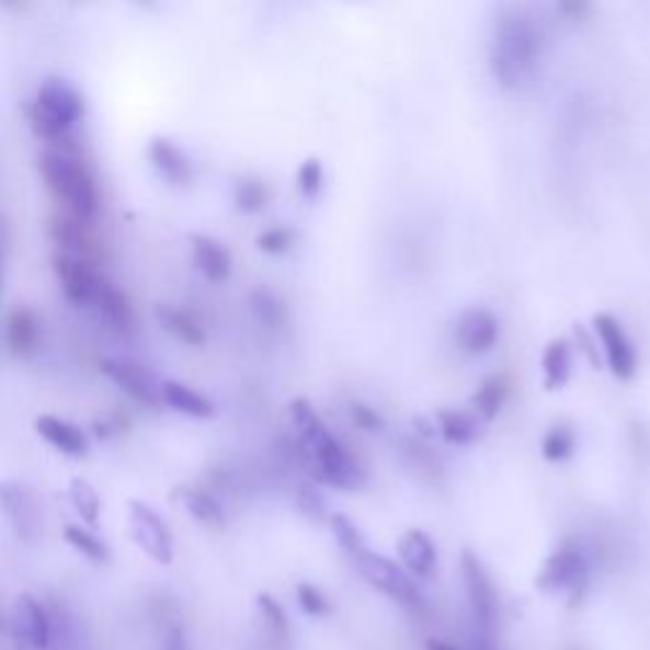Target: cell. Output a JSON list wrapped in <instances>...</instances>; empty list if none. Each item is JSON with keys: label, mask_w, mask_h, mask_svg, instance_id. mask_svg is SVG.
Wrapping results in <instances>:
<instances>
[{"label": "cell", "mask_w": 650, "mask_h": 650, "mask_svg": "<svg viewBox=\"0 0 650 650\" xmlns=\"http://www.w3.org/2000/svg\"><path fill=\"white\" fill-rule=\"evenodd\" d=\"M544 54V31L521 5H503L493 19L488 67L503 90H524L536 77Z\"/></svg>", "instance_id": "obj_1"}, {"label": "cell", "mask_w": 650, "mask_h": 650, "mask_svg": "<svg viewBox=\"0 0 650 650\" xmlns=\"http://www.w3.org/2000/svg\"><path fill=\"white\" fill-rule=\"evenodd\" d=\"M287 412L298 430L303 455L318 483L339 488V491H356L366 483V470L349 453V447L331 435L323 417L316 412L308 399H293Z\"/></svg>", "instance_id": "obj_2"}, {"label": "cell", "mask_w": 650, "mask_h": 650, "mask_svg": "<svg viewBox=\"0 0 650 650\" xmlns=\"http://www.w3.org/2000/svg\"><path fill=\"white\" fill-rule=\"evenodd\" d=\"M38 171L49 189V194L64 204L71 219L92 224L100 212V194L98 183L92 173L69 156L59 150H44L38 156Z\"/></svg>", "instance_id": "obj_3"}, {"label": "cell", "mask_w": 650, "mask_h": 650, "mask_svg": "<svg viewBox=\"0 0 650 650\" xmlns=\"http://www.w3.org/2000/svg\"><path fill=\"white\" fill-rule=\"evenodd\" d=\"M28 125L46 142H69L75 125L84 115V100L64 79H46L26 110Z\"/></svg>", "instance_id": "obj_4"}, {"label": "cell", "mask_w": 650, "mask_h": 650, "mask_svg": "<svg viewBox=\"0 0 650 650\" xmlns=\"http://www.w3.org/2000/svg\"><path fill=\"white\" fill-rule=\"evenodd\" d=\"M590 557L582 541L569 536L554 549L536 574V588L549 595H565L569 602H580L590 584Z\"/></svg>", "instance_id": "obj_5"}, {"label": "cell", "mask_w": 650, "mask_h": 650, "mask_svg": "<svg viewBox=\"0 0 650 650\" xmlns=\"http://www.w3.org/2000/svg\"><path fill=\"white\" fill-rule=\"evenodd\" d=\"M460 574L472 625H476V636L480 643H491L495 615H499V597H495L491 574H488L483 559L470 549H463L460 554Z\"/></svg>", "instance_id": "obj_6"}, {"label": "cell", "mask_w": 650, "mask_h": 650, "mask_svg": "<svg viewBox=\"0 0 650 650\" xmlns=\"http://www.w3.org/2000/svg\"><path fill=\"white\" fill-rule=\"evenodd\" d=\"M351 559L353 565H356L358 574L364 577L374 590H379L381 595H387L389 600H395L404 607L422 605L420 590H417L414 580L397 565V561H391L389 557H384L379 551H372L368 547L353 554Z\"/></svg>", "instance_id": "obj_7"}, {"label": "cell", "mask_w": 650, "mask_h": 650, "mask_svg": "<svg viewBox=\"0 0 650 650\" xmlns=\"http://www.w3.org/2000/svg\"><path fill=\"white\" fill-rule=\"evenodd\" d=\"M592 328H595V339L602 343V351H605L609 372H613L615 379L630 381L638 372V353L620 320L609 316V312H597L592 318Z\"/></svg>", "instance_id": "obj_8"}, {"label": "cell", "mask_w": 650, "mask_h": 650, "mask_svg": "<svg viewBox=\"0 0 650 650\" xmlns=\"http://www.w3.org/2000/svg\"><path fill=\"white\" fill-rule=\"evenodd\" d=\"M130 532L135 544H138L150 559H156L158 565H171L175 554L173 534L166 521L158 516V511L146 501H130Z\"/></svg>", "instance_id": "obj_9"}, {"label": "cell", "mask_w": 650, "mask_h": 650, "mask_svg": "<svg viewBox=\"0 0 650 650\" xmlns=\"http://www.w3.org/2000/svg\"><path fill=\"white\" fill-rule=\"evenodd\" d=\"M100 372L107 379L125 391L127 397L140 401V404H160V381L148 366L133 358H102Z\"/></svg>", "instance_id": "obj_10"}, {"label": "cell", "mask_w": 650, "mask_h": 650, "mask_svg": "<svg viewBox=\"0 0 650 650\" xmlns=\"http://www.w3.org/2000/svg\"><path fill=\"white\" fill-rule=\"evenodd\" d=\"M54 272L56 280H59L64 298L71 305L82 308V305H92L94 295H98L100 287V275L98 270L92 267L90 260H82V256L75 254H54Z\"/></svg>", "instance_id": "obj_11"}, {"label": "cell", "mask_w": 650, "mask_h": 650, "mask_svg": "<svg viewBox=\"0 0 650 650\" xmlns=\"http://www.w3.org/2000/svg\"><path fill=\"white\" fill-rule=\"evenodd\" d=\"M0 511L23 539H34L42 526V505L36 493L19 480H0Z\"/></svg>", "instance_id": "obj_12"}, {"label": "cell", "mask_w": 650, "mask_h": 650, "mask_svg": "<svg viewBox=\"0 0 650 650\" xmlns=\"http://www.w3.org/2000/svg\"><path fill=\"white\" fill-rule=\"evenodd\" d=\"M501 339V323L488 308L465 310L455 323V341L470 356L491 353Z\"/></svg>", "instance_id": "obj_13"}, {"label": "cell", "mask_w": 650, "mask_h": 650, "mask_svg": "<svg viewBox=\"0 0 650 650\" xmlns=\"http://www.w3.org/2000/svg\"><path fill=\"white\" fill-rule=\"evenodd\" d=\"M13 630L19 640L34 650H49L54 640V620L49 609L44 607V602H38L34 595H21L15 602V620Z\"/></svg>", "instance_id": "obj_14"}, {"label": "cell", "mask_w": 650, "mask_h": 650, "mask_svg": "<svg viewBox=\"0 0 650 650\" xmlns=\"http://www.w3.org/2000/svg\"><path fill=\"white\" fill-rule=\"evenodd\" d=\"M397 551L409 577H417V580H432V577H435L437 547L427 532H422V528H409V532L401 534Z\"/></svg>", "instance_id": "obj_15"}, {"label": "cell", "mask_w": 650, "mask_h": 650, "mask_svg": "<svg viewBox=\"0 0 650 650\" xmlns=\"http://www.w3.org/2000/svg\"><path fill=\"white\" fill-rule=\"evenodd\" d=\"M148 160L160 179L171 186H189L194 181V163L171 138H152L148 142Z\"/></svg>", "instance_id": "obj_16"}, {"label": "cell", "mask_w": 650, "mask_h": 650, "mask_svg": "<svg viewBox=\"0 0 650 650\" xmlns=\"http://www.w3.org/2000/svg\"><path fill=\"white\" fill-rule=\"evenodd\" d=\"M92 305L102 312V318L107 320V326L115 333L125 335V339H133V335L138 333V316H135L133 303L127 300V295L123 290H117L110 280H100L98 295H94Z\"/></svg>", "instance_id": "obj_17"}, {"label": "cell", "mask_w": 650, "mask_h": 650, "mask_svg": "<svg viewBox=\"0 0 650 650\" xmlns=\"http://www.w3.org/2000/svg\"><path fill=\"white\" fill-rule=\"evenodd\" d=\"M34 427L54 451H59L69 457H82L90 451V437L84 435V430L79 424L61 420L54 414H42L34 420Z\"/></svg>", "instance_id": "obj_18"}, {"label": "cell", "mask_w": 650, "mask_h": 650, "mask_svg": "<svg viewBox=\"0 0 650 650\" xmlns=\"http://www.w3.org/2000/svg\"><path fill=\"white\" fill-rule=\"evenodd\" d=\"M191 260H194L196 270L204 275V280L214 285L227 283L231 275V264H235L227 247L208 235H191Z\"/></svg>", "instance_id": "obj_19"}, {"label": "cell", "mask_w": 650, "mask_h": 650, "mask_svg": "<svg viewBox=\"0 0 650 650\" xmlns=\"http://www.w3.org/2000/svg\"><path fill=\"white\" fill-rule=\"evenodd\" d=\"M435 422L440 435L451 445H476L486 435V422L468 409H440Z\"/></svg>", "instance_id": "obj_20"}, {"label": "cell", "mask_w": 650, "mask_h": 650, "mask_svg": "<svg viewBox=\"0 0 650 650\" xmlns=\"http://www.w3.org/2000/svg\"><path fill=\"white\" fill-rule=\"evenodd\" d=\"M160 401L171 407L173 412L191 417V420H212L216 414L214 401L204 395H198L196 389H191L189 384L183 381L166 379L160 384Z\"/></svg>", "instance_id": "obj_21"}, {"label": "cell", "mask_w": 650, "mask_h": 650, "mask_svg": "<svg viewBox=\"0 0 650 650\" xmlns=\"http://www.w3.org/2000/svg\"><path fill=\"white\" fill-rule=\"evenodd\" d=\"M574 368V349L572 341L559 335V339H551L547 349L541 353V374H544V387L549 391H557L567 387V381L572 379Z\"/></svg>", "instance_id": "obj_22"}, {"label": "cell", "mask_w": 650, "mask_h": 650, "mask_svg": "<svg viewBox=\"0 0 650 650\" xmlns=\"http://www.w3.org/2000/svg\"><path fill=\"white\" fill-rule=\"evenodd\" d=\"M42 343V323H38L36 312L28 308H15L8 316V349L13 356L28 358L38 351Z\"/></svg>", "instance_id": "obj_23"}, {"label": "cell", "mask_w": 650, "mask_h": 650, "mask_svg": "<svg viewBox=\"0 0 650 650\" xmlns=\"http://www.w3.org/2000/svg\"><path fill=\"white\" fill-rule=\"evenodd\" d=\"M156 318L168 333L186 343V346H204L206 331H204V326L198 323V318L194 316V312L173 308V305L163 303L156 308Z\"/></svg>", "instance_id": "obj_24"}, {"label": "cell", "mask_w": 650, "mask_h": 650, "mask_svg": "<svg viewBox=\"0 0 650 650\" xmlns=\"http://www.w3.org/2000/svg\"><path fill=\"white\" fill-rule=\"evenodd\" d=\"M179 501L183 509H186L191 516H194L198 524L212 526V528H221L227 524V513H224V505L219 503L214 493L204 491V488H179Z\"/></svg>", "instance_id": "obj_25"}, {"label": "cell", "mask_w": 650, "mask_h": 650, "mask_svg": "<svg viewBox=\"0 0 650 650\" xmlns=\"http://www.w3.org/2000/svg\"><path fill=\"white\" fill-rule=\"evenodd\" d=\"M505 397H509V379L499 374L488 376V379L476 389V395L470 397V412L480 417L486 424L493 422L495 417L501 414Z\"/></svg>", "instance_id": "obj_26"}, {"label": "cell", "mask_w": 650, "mask_h": 650, "mask_svg": "<svg viewBox=\"0 0 650 650\" xmlns=\"http://www.w3.org/2000/svg\"><path fill=\"white\" fill-rule=\"evenodd\" d=\"M84 227L87 224L71 219L69 214L54 216L49 231H52L54 242L59 244V252L75 254V256H82V260H87V252H90V239H87V235H84Z\"/></svg>", "instance_id": "obj_27"}, {"label": "cell", "mask_w": 650, "mask_h": 650, "mask_svg": "<svg viewBox=\"0 0 650 650\" xmlns=\"http://www.w3.org/2000/svg\"><path fill=\"white\" fill-rule=\"evenodd\" d=\"M64 541L69 544L71 549H77L82 557H87L94 565H110L112 551L107 544H104L98 534H92L90 528H82L77 524L64 526Z\"/></svg>", "instance_id": "obj_28"}, {"label": "cell", "mask_w": 650, "mask_h": 650, "mask_svg": "<svg viewBox=\"0 0 650 650\" xmlns=\"http://www.w3.org/2000/svg\"><path fill=\"white\" fill-rule=\"evenodd\" d=\"M577 451L574 430L565 422L551 424L541 440V455L547 463H567Z\"/></svg>", "instance_id": "obj_29"}, {"label": "cell", "mask_w": 650, "mask_h": 650, "mask_svg": "<svg viewBox=\"0 0 650 650\" xmlns=\"http://www.w3.org/2000/svg\"><path fill=\"white\" fill-rule=\"evenodd\" d=\"M235 208L242 214H260L270 201V189L264 186V181L254 179V175H244L235 183Z\"/></svg>", "instance_id": "obj_30"}, {"label": "cell", "mask_w": 650, "mask_h": 650, "mask_svg": "<svg viewBox=\"0 0 650 650\" xmlns=\"http://www.w3.org/2000/svg\"><path fill=\"white\" fill-rule=\"evenodd\" d=\"M69 499H71V505H75L79 516H82V521H87L90 526L98 524L100 513H102V501H100L98 488H94L90 480H84V478L71 480Z\"/></svg>", "instance_id": "obj_31"}, {"label": "cell", "mask_w": 650, "mask_h": 650, "mask_svg": "<svg viewBox=\"0 0 650 650\" xmlns=\"http://www.w3.org/2000/svg\"><path fill=\"white\" fill-rule=\"evenodd\" d=\"M250 308L254 312V318L260 320L264 328H272V331H275V328H283L287 323V308L275 293L254 290L250 295Z\"/></svg>", "instance_id": "obj_32"}, {"label": "cell", "mask_w": 650, "mask_h": 650, "mask_svg": "<svg viewBox=\"0 0 650 650\" xmlns=\"http://www.w3.org/2000/svg\"><path fill=\"white\" fill-rule=\"evenodd\" d=\"M256 607H260V615L264 625L270 628V636L275 640H287L290 638V617H287L285 607L280 602L267 595V592H260L256 595Z\"/></svg>", "instance_id": "obj_33"}, {"label": "cell", "mask_w": 650, "mask_h": 650, "mask_svg": "<svg viewBox=\"0 0 650 650\" xmlns=\"http://www.w3.org/2000/svg\"><path fill=\"white\" fill-rule=\"evenodd\" d=\"M328 524H331V532L335 536V541L341 544V549L353 557V554H358L361 549L366 547L364 536H361L358 526L353 524L349 516H343V513H333L331 518H328Z\"/></svg>", "instance_id": "obj_34"}, {"label": "cell", "mask_w": 650, "mask_h": 650, "mask_svg": "<svg viewBox=\"0 0 650 650\" xmlns=\"http://www.w3.org/2000/svg\"><path fill=\"white\" fill-rule=\"evenodd\" d=\"M295 595H298V605L308 617H316L318 620V617H328L333 613L331 600H328L326 592L316 588V584L300 582L298 588H295Z\"/></svg>", "instance_id": "obj_35"}, {"label": "cell", "mask_w": 650, "mask_h": 650, "mask_svg": "<svg viewBox=\"0 0 650 650\" xmlns=\"http://www.w3.org/2000/svg\"><path fill=\"white\" fill-rule=\"evenodd\" d=\"M323 183H326V171H323V163H320V158L305 160V163L298 168V189L303 198L316 201L320 196V191H323Z\"/></svg>", "instance_id": "obj_36"}, {"label": "cell", "mask_w": 650, "mask_h": 650, "mask_svg": "<svg viewBox=\"0 0 650 650\" xmlns=\"http://www.w3.org/2000/svg\"><path fill=\"white\" fill-rule=\"evenodd\" d=\"M256 250L264 252V254H272V256H280L285 252L293 250L295 244V231L287 229V227H272V229H264L260 237H256Z\"/></svg>", "instance_id": "obj_37"}, {"label": "cell", "mask_w": 650, "mask_h": 650, "mask_svg": "<svg viewBox=\"0 0 650 650\" xmlns=\"http://www.w3.org/2000/svg\"><path fill=\"white\" fill-rule=\"evenodd\" d=\"M295 503H298L300 513H305V516H308L310 521H326V518H331V516H328L326 499L316 491V488L300 486L298 488V495H295Z\"/></svg>", "instance_id": "obj_38"}, {"label": "cell", "mask_w": 650, "mask_h": 650, "mask_svg": "<svg viewBox=\"0 0 650 650\" xmlns=\"http://www.w3.org/2000/svg\"><path fill=\"white\" fill-rule=\"evenodd\" d=\"M349 414H351V422L356 424L358 430H364V432H381L384 430L381 414L376 412L374 407L364 404V401H351Z\"/></svg>", "instance_id": "obj_39"}, {"label": "cell", "mask_w": 650, "mask_h": 650, "mask_svg": "<svg viewBox=\"0 0 650 650\" xmlns=\"http://www.w3.org/2000/svg\"><path fill=\"white\" fill-rule=\"evenodd\" d=\"M160 650H189L186 630H183L181 625H171L163 636V646H160Z\"/></svg>", "instance_id": "obj_40"}, {"label": "cell", "mask_w": 650, "mask_h": 650, "mask_svg": "<svg viewBox=\"0 0 650 650\" xmlns=\"http://www.w3.org/2000/svg\"><path fill=\"white\" fill-rule=\"evenodd\" d=\"M15 640H19L15 630L8 628V625L3 623V617H0V650H11Z\"/></svg>", "instance_id": "obj_41"}, {"label": "cell", "mask_w": 650, "mask_h": 650, "mask_svg": "<svg viewBox=\"0 0 650 650\" xmlns=\"http://www.w3.org/2000/svg\"><path fill=\"white\" fill-rule=\"evenodd\" d=\"M559 13H567V15H572V19L577 21V19H582L584 13H590V5L588 3H561L559 8H557Z\"/></svg>", "instance_id": "obj_42"}, {"label": "cell", "mask_w": 650, "mask_h": 650, "mask_svg": "<svg viewBox=\"0 0 650 650\" xmlns=\"http://www.w3.org/2000/svg\"><path fill=\"white\" fill-rule=\"evenodd\" d=\"M5 247H8V224L3 216H0V280H3V260H5Z\"/></svg>", "instance_id": "obj_43"}, {"label": "cell", "mask_w": 650, "mask_h": 650, "mask_svg": "<svg viewBox=\"0 0 650 650\" xmlns=\"http://www.w3.org/2000/svg\"><path fill=\"white\" fill-rule=\"evenodd\" d=\"M427 650H460V648L453 646V643H447V640H437V638H432L430 643H427Z\"/></svg>", "instance_id": "obj_44"}]
</instances>
